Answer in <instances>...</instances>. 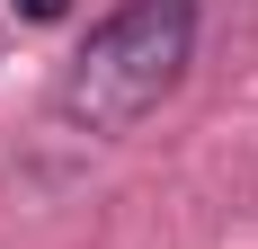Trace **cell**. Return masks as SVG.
<instances>
[{
	"instance_id": "obj_1",
	"label": "cell",
	"mask_w": 258,
	"mask_h": 249,
	"mask_svg": "<svg viewBox=\"0 0 258 249\" xmlns=\"http://www.w3.org/2000/svg\"><path fill=\"white\" fill-rule=\"evenodd\" d=\"M196 63V0H125L116 18L72 53L62 72V116L80 134H125L143 125Z\"/></svg>"
},
{
	"instance_id": "obj_2",
	"label": "cell",
	"mask_w": 258,
	"mask_h": 249,
	"mask_svg": "<svg viewBox=\"0 0 258 249\" xmlns=\"http://www.w3.org/2000/svg\"><path fill=\"white\" fill-rule=\"evenodd\" d=\"M9 9H18L27 27H45V18H62V9H72V0H9Z\"/></svg>"
}]
</instances>
